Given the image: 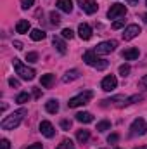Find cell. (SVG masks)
<instances>
[{"label": "cell", "instance_id": "38", "mask_svg": "<svg viewBox=\"0 0 147 149\" xmlns=\"http://www.w3.org/2000/svg\"><path fill=\"white\" fill-rule=\"evenodd\" d=\"M28 149H43V148H42V144H31Z\"/></svg>", "mask_w": 147, "mask_h": 149}, {"label": "cell", "instance_id": "2", "mask_svg": "<svg viewBox=\"0 0 147 149\" xmlns=\"http://www.w3.org/2000/svg\"><path fill=\"white\" fill-rule=\"evenodd\" d=\"M83 61H85L88 66L97 68V70H106V68H107V64H109L106 59H101V57H99V54H97L95 50H87V52L83 54Z\"/></svg>", "mask_w": 147, "mask_h": 149}, {"label": "cell", "instance_id": "20", "mask_svg": "<svg viewBox=\"0 0 147 149\" xmlns=\"http://www.w3.org/2000/svg\"><path fill=\"white\" fill-rule=\"evenodd\" d=\"M76 78H80L78 71H76V70H71V71H68V73L62 76V81H64V83H69V81H73Z\"/></svg>", "mask_w": 147, "mask_h": 149}, {"label": "cell", "instance_id": "42", "mask_svg": "<svg viewBox=\"0 0 147 149\" xmlns=\"http://www.w3.org/2000/svg\"><path fill=\"white\" fill-rule=\"evenodd\" d=\"M135 149H147V146H144V148H135Z\"/></svg>", "mask_w": 147, "mask_h": 149}, {"label": "cell", "instance_id": "5", "mask_svg": "<svg viewBox=\"0 0 147 149\" xmlns=\"http://www.w3.org/2000/svg\"><path fill=\"white\" fill-rule=\"evenodd\" d=\"M146 130H147V125L142 118H137V120L132 123V127H130V134H132L133 137H135V135H144Z\"/></svg>", "mask_w": 147, "mask_h": 149}, {"label": "cell", "instance_id": "1", "mask_svg": "<svg viewBox=\"0 0 147 149\" xmlns=\"http://www.w3.org/2000/svg\"><path fill=\"white\" fill-rule=\"evenodd\" d=\"M24 114H26V109H24V108H21V109L14 111L12 114L5 116V118L2 120V123H0L2 130H14V128H17V127H19V123L23 121Z\"/></svg>", "mask_w": 147, "mask_h": 149}, {"label": "cell", "instance_id": "33", "mask_svg": "<svg viewBox=\"0 0 147 149\" xmlns=\"http://www.w3.org/2000/svg\"><path fill=\"white\" fill-rule=\"evenodd\" d=\"M0 149H10V144H9L7 139H2L0 141Z\"/></svg>", "mask_w": 147, "mask_h": 149}, {"label": "cell", "instance_id": "15", "mask_svg": "<svg viewBox=\"0 0 147 149\" xmlns=\"http://www.w3.org/2000/svg\"><path fill=\"white\" fill-rule=\"evenodd\" d=\"M30 21H26V19H21V21H17V24H16V31L17 33H21V35H24V33H28L30 31Z\"/></svg>", "mask_w": 147, "mask_h": 149}, {"label": "cell", "instance_id": "37", "mask_svg": "<svg viewBox=\"0 0 147 149\" xmlns=\"http://www.w3.org/2000/svg\"><path fill=\"white\" fill-rule=\"evenodd\" d=\"M14 47H16V49H17V50H21V49H23V43H21V42H17V40H16V42H14Z\"/></svg>", "mask_w": 147, "mask_h": 149}, {"label": "cell", "instance_id": "13", "mask_svg": "<svg viewBox=\"0 0 147 149\" xmlns=\"http://www.w3.org/2000/svg\"><path fill=\"white\" fill-rule=\"evenodd\" d=\"M139 49H126V50H123L121 52V56H123V59H126V61H133V59H137L139 57Z\"/></svg>", "mask_w": 147, "mask_h": 149}, {"label": "cell", "instance_id": "9", "mask_svg": "<svg viewBox=\"0 0 147 149\" xmlns=\"http://www.w3.org/2000/svg\"><path fill=\"white\" fill-rule=\"evenodd\" d=\"M40 132H42V135H45L47 139H50V137L55 135V128H54V125H52L50 121H47V120H43V121L40 123Z\"/></svg>", "mask_w": 147, "mask_h": 149}, {"label": "cell", "instance_id": "29", "mask_svg": "<svg viewBox=\"0 0 147 149\" xmlns=\"http://www.w3.org/2000/svg\"><path fill=\"white\" fill-rule=\"evenodd\" d=\"M128 73H130V66H128V64L119 66V74H121V76H128Z\"/></svg>", "mask_w": 147, "mask_h": 149}, {"label": "cell", "instance_id": "36", "mask_svg": "<svg viewBox=\"0 0 147 149\" xmlns=\"http://www.w3.org/2000/svg\"><path fill=\"white\" fill-rule=\"evenodd\" d=\"M140 87H142V88H146V90H147V74L144 76V78H142V80H140Z\"/></svg>", "mask_w": 147, "mask_h": 149}, {"label": "cell", "instance_id": "11", "mask_svg": "<svg viewBox=\"0 0 147 149\" xmlns=\"http://www.w3.org/2000/svg\"><path fill=\"white\" fill-rule=\"evenodd\" d=\"M78 3H80V7H81L87 14H94V12L99 10V5H97L94 0H78Z\"/></svg>", "mask_w": 147, "mask_h": 149}, {"label": "cell", "instance_id": "22", "mask_svg": "<svg viewBox=\"0 0 147 149\" xmlns=\"http://www.w3.org/2000/svg\"><path fill=\"white\" fill-rule=\"evenodd\" d=\"M76 139H78V142H87L88 139H90V132L88 130H78V134H76Z\"/></svg>", "mask_w": 147, "mask_h": 149}, {"label": "cell", "instance_id": "21", "mask_svg": "<svg viewBox=\"0 0 147 149\" xmlns=\"http://www.w3.org/2000/svg\"><path fill=\"white\" fill-rule=\"evenodd\" d=\"M30 37H31V40H35V42H40V40H43V38L47 37V35H45L43 30H31Z\"/></svg>", "mask_w": 147, "mask_h": 149}, {"label": "cell", "instance_id": "41", "mask_svg": "<svg viewBox=\"0 0 147 149\" xmlns=\"http://www.w3.org/2000/svg\"><path fill=\"white\" fill-rule=\"evenodd\" d=\"M142 17H144V21H146V23H147V14H144V16H142Z\"/></svg>", "mask_w": 147, "mask_h": 149}, {"label": "cell", "instance_id": "32", "mask_svg": "<svg viewBox=\"0 0 147 149\" xmlns=\"http://www.w3.org/2000/svg\"><path fill=\"white\" fill-rule=\"evenodd\" d=\"M118 139H119L118 134H111L109 137H107V142H109V144H114V142H118Z\"/></svg>", "mask_w": 147, "mask_h": 149}, {"label": "cell", "instance_id": "26", "mask_svg": "<svg viewBox=\"0 0 147 149\" xmlns=\"http://www.w3.org/2000/svg\"><path fill=\"white\" fill-rule=\"evenodd\" d=\"M50 23H52L54 26H57V24L61 23V17H59L57 12H50Z\"/></svg>", "mask_w": 147, "mask_h": 149}, {"label": "cell", "instance_id": "39", "mask_svg": "<svg viewBox=\"0 0 147 149\" xmlns=\"http://www.w3.org/2000/svg\"><path fill=\"white\" fill-rule=\"evenodd\" d=\"M33 94H35V97H40V90H38V88H35V90H33Z\"/></svg>", "mask_w": 147, "mask_h": 149}, {"label": "cell", "instance_id": "8", "mask_svg": "<svg viewBox=\"0 0 147 149\" xmlns=\"http://www.w3.org/2000/svg\"><path fill=\"white\" fill-rule=\"evenodd\" d=\"M140 26L139 24H130V26H126L125 28V31H123V38L125 40H133L135 37H139L140 35Z\"/></svg>", "mask_w": 147, "mask_h": 149}, {"label": "cell", "instance_id": "10", "mask_svg": "<svg viewBox=\"0 0 147 149\" xmlns=\"http://www.w3.org/2000/svg\"><path fill=\"white\" fill-rule=\"evenodd\" d=\"M116 85H118V80H116V76H114V74H107V76L102 80V83H101L102 90H106V92L114 90V88H116Z\"/></svg>", "mask_w": 147, "mask_h": 149}, {"label": "cell", "instance_id": "40", "mask_svg": "<svg viewBox=\"0 0 147 149\" xmlns=\"http://www.w3.org/2000/svg\"><path fill=\"white\" fill-rule=\"evenodd\" d=\"M128 3L130 5H135V3H139V0H128Z\"/></svg>", "mask_w": 147, "mask_h": 149}, {"label": "cell", "instance_id": "7", "mask_svg": "<svg viewBox=\"0 0 147 149\" xmlns=\"http://www.w3.org/2000/svg\"><path fill=\"white\" fill-rule=\"evenodd\" d=\"M125 14H126V7H125L123 3H114V5H111V9L107 10V17H109V19L121 17V16H125Z\"/></svg>", "mask_w": 147, "mask_h": 149}, {"label": "cell", "instance_id": "25", "mask_svg": "<svg viewBox=\"0 0 147 149\" xmlns=\"http://www.w3.org/2000/svg\"><path fill=\"white\" fill-rule=\"evenodd\" d=\"M109 128H111V123L107 120H102V121L97 123V130H99V132H106V130H109Z\"/></svg>", "mask_w": 147, "mask_h": 149}, {"label": "cell", "instance_id": "28", "mask_svg": "<svg viewBox=\"0 0 147 149\" xmlns=\"http://www.w3.org/2000/svg\"><path fill=\"white\" fill-rule=\"evenodd\" d=\"M62 37H64V38H69V40H71V38L74 37V31L71 30V28H64V30H62Z\"/></svg>", "mask_w": 147, "mask_h": 149}, {"label": "cell", "instance_id": "3", "mask_svg": "<svg viewBox=\"0 0 147 149\" xmlns=\"http://www.w3.org/2000/svg\"><path fill=\"white\" fill-rule=\"evenodd\" d=\"M14 70H16V73L19 74L23 80H33L35 78V70H31V68H28V66H24L19 59H14Z\"/></svg>", "mask_w": 147, "mask_h": 149}, {"label": "cell", "instance_id": "19", "mask_svg": "<svg viewBox=\"0 0 147 149\" xmlns=\"http://www.w3.org/2000/svg\"><path fill=\"white\" fill-rule=\"evenodd\" d=\"M76 121H80V123H92V121H94V116L87 111L78 113V114H76Z\"/></svg>", "mask_w": 147, "mask_h": 149}, {"label": "cell", "instance_id": "27", "mask_svg": "<svg viewBox=\"0 0 147 149\" xmlns=\"http://www.w3.org/2000/svg\"><path fill=\"white\" fill-rule=\"evenodd\" d=\"M26 61H28V63H37L38 54L37 52H28V54H26Z\"/></svg>", "mask_w": 147, "mask_h": 149}, {"label": "cell", "instance_id": "16", "mask_svg": "<svg viewBox=\"0 0 147 149\" xmlns=\"http://www.w3.org/2000/svg\"><path fill=\"white\" fill-rule=\"evenodd\" d=\"M52 43H54V47H55L61 54H66L68 49H66V43H64V40H62L61 37H54L52 38Z\"/></svg>", "mask_w": 147, "mask_h": 149}, {"label": "cell", "instance_id": "24", "mask_svg": "<svg viewBox=\"0 0 147 149\" xmlns=\"http://www.w3.org/2000/svg\"><path fill=\"white\" fill-rule=\"evenodd\" d=\"M55 149H74V144H73V141H69V139H64L59 146Z\"/></svg>", "mask_w": 147, "mask_h": 149}, {"label": "cell", "instance_id": "35", "mask_svg": "<svg viewBox=\"0 0 147 149\" xmlns=\"http://www.w3.org/2000/svg\"><path fill=\"white\" fill-rule=\"evenodd\" d=\"M9 85H10V87H19V81H17L16 78H10V80H9Z\"/></svg>", "mask_w": 147, "mask_h": 149}, {"label": "cell", "instance_id": "34", "mask_svg": "<svg viewBox=\"0 0 147 149\" xmlns=\"http://www.w3.org/2000/svg\"><path fill=\"white\" fill-rule=\"evenodd\" d=\"M123 24H125V21H114L112 23V30H119V28H123Z\"/></svg>", "mask_w": 147, "mask_h": 149}, {"label": "cell", "instance_id": "6", "mask_svg": "<svg viewBox=\"0 0 147 149\" xmlns=\"http://www.w3.org/2000/svg\"><path fill=\"white\" fill-rule=\"evenodd\" d=\"M116 42L114 40H107V42H101L97 47H95V52L97 54H102V56H106V54H111L114 49H116Z\"/></svg>", "mask_w": 147, "mask_h": 149}, {"label": "cell", "instance_id": "31", "mask_svg": "<svg viewBox=\"0 0 147 149\" xmlns=\"http://www.w3.org/2000/svg\"><path fill=\"white\" fill-rule=\"evenodd\" d=\"M61 127H62V130H69L71 128V121L69 120H62L61 121Z\"/></svg>", "mask_w": 147, "mask_h": 149}, {"label": "cell", "instance_id": "12", "mask_svg": "<svg viewBox=\"0 0 147 149\" xmlns=\"http://www.w3.org/2000/svg\"><path fill=\"white\" fill-rule=\"evenodd\" d=\"M78 35L81 40H90L92 38V28L87 24V23H81L80 26H78Z\"/></svg>", "mask_w": 147, "mask_h": 149}, {"label": "cell", "instance_id": "43", "mask_svg": "<svg viewBox=\"0 0 147 149\" xmlns=\"http://www.w3.org/2000/svg\"><path fill=\"white\" fill-rule=\"evenodd\" d=\"M146 5H147V2H146Z\"/></svg>", "mask_w": 147, "mask_h": 149}, {"label": "cell", "instance_id": "18", "mask_svg": "<svg viewBox=\"0 0 147 149\" xmlns=\"http://www.w3.org/2000/svg\"><path fill=\"white\" fill-rule=\"evenodd\" d=\"M45 109L49 113H52V114H55V113L59 111V102H57L55 99H50V101L45 102Z\"/></svg>", "mask_w": 147, "mask_h": 149}, {"label": "cell", "instance_id": "4", "mask_svg": "<svg viewBox=\"0 0 147 149\" xmlns=\"http://www.w3.org/2000/svg\"><path fill=\"white\" fill-rule=\"evenodd\" d=\"M94 97V94L90 92V90H87V92H81V94H78V95H74L69 99V102H68V106L69 108H78V106H85V104H88L90 102V99Z\"/></svg>", "mask_w": 147, "mask_h": 149}, {"label": "cell", "instance_id": "14", "mask_svg": "<svg viewBox=\"0 0 147 149\" xmlns=\"http://www.w3.org/2000/svg\"><path fill=\"white\" fill-rule=\"evenodd\" d=\"M55 5H57V9H59V10L68 12V14L73 10V2H71V0H57V3H55Z\"/></svg>", "mask_w": 147, "mask_h": 149}, {"label": "cell", "instance_id": "17", "mask_svg": "<svg viewBox=\"0 0 147 149\" xmlns=\"http://www.w3.org/2000/svg\"><path fill=\"white\" fill-rule=\"evenodd\" d=\"M40 83H42V87H45V88H50V87H52V83H54V74H52V73L43 74V76L40 78Z\"/></svg>", "mask_w": 147, "mask_h": 149}, {"label": "cell", "instance_id": "23", "mask_svg": "<svg viewBox=\"0 0 147 149\" xmlns=\"http://www.w3.org/2000/svg\"><path fill=\"white\" fill-rule=\"evenodd\" d=\"M31 99V95L28 94V92H21L17 97H16V102H19V104H24V102H28Z\"/></svg>", "mask_w": 147, "mask_h": 149}, {"label": "cell", "instance_id": "30", "mask_svg": "<svg viewBox=\"0 0 147 149\" xmlns=\"http://www.w3.org/2000/svg\"><path fill=\"white\" fill-rule=\"evenodd\" d=\"M33 3H35V0H21L23 9H30V7H33Z\"/></svg>", "mask_w": 147, "mask_h": 149}]
</instances>
